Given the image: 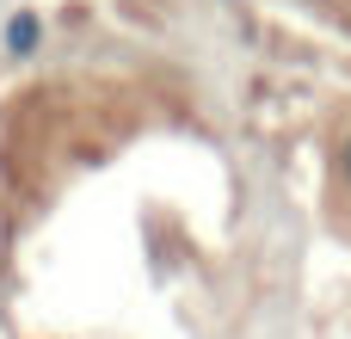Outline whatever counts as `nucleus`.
Wrapping results in <instances>:
<instances>
[{
  "mask_svg": "<svg viewBox=\"0 0 351 339\" xmlns=\"http://www.w3.org/2000/svg\"><path fill=\"white\" fill-rule=\"evenodd\" d=\"M333 204L346 210V222H351V136L339 142V154H333Z\"/></svg>",
  "mask_w": 351,
  "mask_h": 339,
  "instance_id": "f257e3e1",
  "label": "nucleus"
}]
</instances>
